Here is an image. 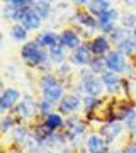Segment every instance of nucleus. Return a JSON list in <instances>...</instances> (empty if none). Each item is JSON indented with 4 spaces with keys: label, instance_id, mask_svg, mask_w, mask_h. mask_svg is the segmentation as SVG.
<instances>
[{
    "label": "nucleus",
    "instance_id": "f257e3e1",
    "mask_svg": "<svg viewBox=\"0 0 136 153\" xmlns=\"http://www.w3.org/2000/svg\"><path fill=\"white\" fill-rule=\"evenodd\" d=\"M21 58L27 66L33 68H46L49 65V55L36 41H27L21 48Z\"/></svg>",
    "mask_w": 136,
    "mask_h": 153
},
{
    "label": "nucleus",
    "instance_id": "f03ea898",
    "mask_svg": "<svg viewBox=\"0 0 136 153\" xmlns=\"http://www.w3.org/2000/svg\"><path fill=\"white\" fill-rule=\"evenodd\" d=\"M39 88H41V95L43 99L53 102V104H60V100L65 97V88L63 83L51 73H44L39 80Z\"/></svg>",
    "mask_w": 136,
    "mask_h": 153
},
{
    "label": "nucleus",
    "instance_id": "7ed1b4c3",
    "mask_svg": "<svg viewBox=\"0 0 136 153\" xmlns=\"http://www.w3.org/2000/svg\"><path fill=\"white\" fill-rule=\"evenodd\" d=\"M16 117L21 121H31L34 119L36 116V111H38V102H34V99L31 95H24V97L19 100V104L16 105Z\"/></svg>",
    "mask_w": 136,
    "mask_h": 153
},
{
    "label": "nucleus",
    "instance_id": "20e7f679",
    "mask_svg": "<svg viewBox=\"0 0 136 153\" xmlns=\"http://www.w3.org/2000/svg\"><path fill=\"white\" fill-rule=\"evenodd\" d=\"M117 21H121V12L116 9V7H112L111 10H107L106 14H102V16L97 19V29L100 31L102 34H111L112 31H114L117 26Z\"/></svg>",
    "mask_w": 136,
    "mask_h": 153
},
{
    "label": "nucleus",
    "instance_id": "39448f33",
    "mask_svg": "<svg viewBox=\"0 0 136 153\" xmlns=\"http://www.w3.org/2000/svg\"><path fill=\"white\" fill-rule=\"evenodd\" d=\"M95 58L92 53V49L88 46V43H83L82 46H78L77 49H73L70 55V63L75 66H80V68H87L92 60Z\"/></svg>",
    "mask_w": 136,
    "mask_h": 153
},
{
    "label": "nucleus",
    "instance_id": "423d86ee",
    "mask_svg": "<svg viewBox=\"0 0 136 153\" xmlns=\"http://www.w3.org/2000/svg\"><path fill=\"white\" fill-rule=\"evenodd\" d=\"M106 60V66H107L109 71H114V73H126L128 71V61H126V56L117 51V49H112L111 53L104 56Z\"/></svg>",
    "mask_w": 136,
    "mask_h": 153
},
{
    "label": "nucleus",
    "instance_id": "0eeeda50",
    "mask_svg": "<svg viewBox=\"0 0 136 153\" xmlns=\"http://www.w3.org/2000/svg\"><path fill=\"white\" fill-rule=\"evenodd\" d=\"M19 100H21V92H19V88L5 87L4 92H2V95H0V111L5 114L7 111L16 109V105L19 104Z\"/></svg>",
    "mask_w": 136,
    "mask_h": 153
},
{
    "label": "nucleus",
    "instance_id": "6e6552de",
    "mask_svg": "<svg viewBox=\"0 0 136 153\" xmlns=\"http://www.w3.org/2000/svg\"><path fill=\"white\" fill-rule=\"evenodd\" d=\"M82 107V97H78L77 94H65V97L60 100L58 104V112L61 116H73L75 111Z\"/></svg>",
    "mask_w": 136,
    "mask_h": 153
},
{
    "label": "nucleus",
    "instance_id": "1a4fd4ad",
    "mask_svg": "<svg viewBox=\"0 0 136 153\" xmlns=\"http://www.w3.org/2000/svg\"><path fill=\"white\" fill-rule=\"evenodd\" d=\"M88 46L92 49L94 56H100V58H104L107 53L112 51V49H111V41H109V38L104 36V34L94 36V38L88 41Z\"/></svg>",
    "mask_w": 136,
    "mask_h": 153
},
{
    "label": "nucleus",
    "instance_id": "9d476101",
    "mask_svg": "<svg viewBox=\"0 0 136 153\" xmlns=\"http://www.w3.org/2000/svg\"><path fill=\"white\" fill-rule=\"evenodd\" d=\"M123 129H124V123H121V121H117V119H111L107 124L102 126L100 134H102L104 140H106V141L111 145L114 140H117V138L121 136Z\"/></svg>",
    "mask_w": 136,
    "mask_h": 153
},
{
    "label": "nucleus",
    "instance_id": "9b49d317",
    "mask_svg": "<svg viewBox=\"0 0 136 153\" xmlns=\"http://www.w3.org/2000/svg\"><path fill=\"white\" fill-rule=\"evenodd\" d=\"M82 83V90H83V94L85 95H88V97H100V94L106 90L104 88V83H102V78L97 75L90 76V78H87V80H83Z\"/></svg>",
    "mask_w": 136,
    "mask_h": 153
},
{
    "label": "nucleus",
    "instance_id": "f8f14e48",
    "mask_svg": "<svg viewBox=\"0 0 136 153\" xmlns=\"http://www.w3.org/2000/svg\"><path fill=\"white\" fill-rule=\"evenodd\" d=\"M60 44L66 51H73L78 46H82L83 41H82L80 34L77 33V31H73V29H65V31L60 33Z\"/></svg>",
    "mask_w": 136,
    "mask_h": 153
},
{
    "label": "nucleus",
    "instance_id": "ddd939ff",
    "mask_svg": "<svg viewBox=\"0 0 136 153\" xmlns=\"http://www.w3.org/2000/svg\"><path fill=\"white\" fill-rule=\"evenodd\" d=\"M85 148L90 153H109V143L104 140L102 134H97V133H92L87 136Z\"/></svg>",
    "mask_w": 136,
    "mask_h": 153
},
{
    "label": "nucleus",
    "instance_id": "4468645a",
    "mask_svg": "<svg viewBox=\"0 0 136 153\" xmlns=\"http://www.w3.org/2000/svg\"><path fill=\"white\" fill-rule=\"evenodd\" d=\"M100 78H102L104 88H106L109 94H117L121 90V87H123V80H121V76L117 75V73H114V71L107 70Z\"/></svg>",
    "mask_w": 136,
    "mask_h": 153
},
{
    "label": "nucleus",
    "instance_id": "2eb2a0df",
    "mask_svg": "<svg viewBox=\"0 0 136 153\" xmlns=\"http://www.w3.org/2000/svg\"><path fill=\"white\" fill-rule=\"evenodd\" d=\"M34 41H36L43 49H51V48H54V46L60 44V34L53 33V31H41V33L36 36Z\"/></svg>",
    "mask_w": 136,
    "mask_h": 153
},
{
    "label": "nucleus",
    "instance_id": "dca6fc26",
    "mask_svg": "<svg viewBox=\"0 0 136 153\" xmlns=\"http://www.w3.org/2000/svg\"><path fill=\"white\" fill-rule=\"evenodd\" d=\"M65 126V119H63V116L60 114V112H51V114L44 116L43 119V128L46 129V131L49 133H58Z\"/></svg>",
    "mask_w": 136,
    "mask_h": 153
},
{
    "label": "nucleus",
    "instance_id": "f3484780",
    "mask_svg": "<svg viewBox=\"0 0 136 153\" xmlns=\"http://www.w3.org/2000/svg\"><path fill=\"white\" fill-rule=\"evenodd\" d=\"M73 21L80 26L82 29H87V31H95L97 29V19L94 16H90L87 10H80L73 16Z\"/></svg>",
    "mask_w": 136,
    "mask_h": 153
},
{
    "label": "nucleus",
    "instance_id": "a211bd4d",
    "mask_svg": "<svg viewBox=\"0 0 136 153\" xmlns=\"http://www.w3.org/2000/svg\"><path fill=\"white\" fill-rule=\"evenodd\" d=\"M22 26H24L27 31H38V29L43 26V17L39 16L38 12L34 10V7H33L31 10L26 12L24 21H22Z\"/></svg>",
    "mask_w": 136,
    "mask_h": 153
},
{
    "label": "nucleus",
    "instance_id": "6ab92c4d",
    "mask_svg": "<svg viewBox=\"0 0 136 153\" xmlns=\"http://www.w3.org/2000/svg\"><path fill=\"white\" fill-rule=\"evenodd\" d=\"M111 9H112V4L106 2V0H92V2L87 4V12L90 16H94L95 19H99L102 14H106Z\"/></svg>",
    "mask_w": 136,
    "mask_h": 153
},
{
    "label": "nucleus",
    "instance_id": "aec40b11",
    "mask_svg": "<svg viewBox=\"0 0 136 153\" xmlns=\"http://www.w3.org/2000/svg\"><path fill=\"white\" fill-rule=\"evenodd\" d=\"M48 55H49V63H54V65L60 66L61 63H65L66 60V49L58 44V46H54V48L48 49Z\"/></svg>",
    "mask_w": 136,
    "mask_h": 153
},
{
    "label": "nucleus",
    "instance_id": "412c9836",
    "mask_svg": "<svg viewBox=\"0 0 136 153\" xmlns=\"http://www.w3.org/2000/svg\"><path fill=\"white\" fill-rule=\"evenodd\" d=\"M27 36H29V31H27L22 24H12V27H10V38H12V41L24 43V41H27Z\"/></svg>",
    "mask_w": 136,
    "mask_h": 153
},
{
    "label": "nucleus",
    "instance_id": "4be33fe9",
    "mask_svg": "<svg viewBox=\"0 0 136 153\" xmlns=\"http://www.w3.org/2000/svg\"><path fill=\"white\" fill-rule=\"evenodd\" d=\"M117 51H121L124 56H135L136 55V39L133 38V36H129V38L124 39V41L117 46Z\"/></svg>",
    "mask_w": 136,
    "mask_h": 153
},
{
    "label": "nucleus",
    "instance_id": "5701e85b",
    "mask_svg": "<svg viewBox=\"0 0 136 153\" xmlns=\"http://www.w3.org/2000/svg\"><path fill=\"white\" fill-rule=\"evenodd\" d=\"M129 36H133L129 31H126V29H123V27H116L112 33L109 34V41H111V44H116V48H117V46H119L124 39L129 38Z\"/></svg>",
    "mask_w": 136,
    "mask_h": 153
},
{
    "label": "nucleus",
    "instance_id": "b1692460",
    "mask_svg": "<svg viewBox=\"0 0 136 153\" xmlns=\"http://www.w3.org/2000/svg\"><path fill=\"white\" fill-rule=\"evenodd\" d=\"M88 68H90V71H92L94 75L97 76H102L106 71H107V66H106V60L104 58H100V56H95L92 60V63L88 65Z\"/></svg>",
    "mask_w": 136,
    "mask_h": 153
},
{
    "label": "nucleus",
    "instance_id": "393cba45",
    "mask_svg": "<svg viewBox=\"0 0 136 153\" xmlns=\"http://www.w3.org/2000/svg\"><path fill=\"white\" fill-rule=\"evenodd\" d=\"M121 27L133 31L136 27V12H123L121 14Z\"/></svg>",
    "mask_w": 136,
    "mask_h": 153
},
{
    "label": "nucleus",
    "instance_id": "a878e982",
    "mask_svg": "<svg viewBox=\"0 0 136 153\" xmlns=\"http://www.w3.org/2000/svg\"><path fill=\"white\" fill-rule=\"evenodd\" d=\"M34 10L38 12L39 16L44 19H48L49 14H51V10H53V7H51V4L49 2H46V0H39V2H34Z\"/></svg>",
    "mask_w": 136,
    "mask_h": 153
},
{
    "label": "nucleus",
    "instance_id": "bb28decb",
    "mask_svg": "<svg viewBox=\"0 0 136 153\" xmlns=\"http://www.w3.org/2000/svg\"><path fill=\"white\" fill-rule=\"evenodd\" d=\"M17 117L16 116H9L5 114L4 117H2V131L4 133H9V131H14L17 128Z\"/></svg>",
    "mask_w": 136,
    "mask_h": 153
},
{
    "label": "nucleus",
    "instance_id": "cd10ccee",
    "mask_svg": "<svg viewBox=\"0 0 136 153\" xmlns=\"http://www.w3.org/2000/svg\"><path fill=\"white\" fill-rule=\"evenodd\" d=\"M99 105H100V99L88 97V95H83V97H82V107H83L85 112H90L92 109H95Z\"/></svg>",
    "mask_w": 136,
    "mask_h": 153
},
{
    "label": "nucleus",
    "instance_id": "c85d7f7f",
    "mask_svg": "<svg viewBox=\"0 0 136 153\" xmlns=\"http://www.w3.org/2000/svg\"><path fill=\"white\" fill-rule=\"evenodd\" d=\"M12 136H14V140H16V141H19V143H26V141H27V138L31 136V133L27 131L24 126H17L16 129L12 131Z\"/></svg>",
    "mask_w": 136,
    "mask_h": 153
},
{
    "label": "nucleus",
    "instance_id": "c756f323",
    "mask_svg": "<svg viewBox=\"0 0 136 153\" xmlns=\"http://www.w3.org/2000/svg\"><path fill=\"white\" fill-rule=\"evenodd\" d=\"M53 105H54L53 102H49V100H46V99L41 97V100L38 102V111L43 116H48V114H51V112H53Z\"/></svg>",
    "mask_w": 136,
    "mask_h": 153
},
{
    "label": "nucleus",
    "instance_id": "7c9ffc66",
    "mask_svg": "<svg viewBox=\"0 0 136 153\" xmlns=\"http://www.w3.org/2000/svg\"><path fill=\"white\" fill-rule=\"evenodd\" d=\"M121 153H136V141L128 143V145L121 150Z\"/></svg>",
    "mask_w": 136,
    "mask_h": 153
},
{
    "label": "nucleus",
    "instance_id": "2f4dec72",
    "mask_svg": "<svg viewBox=\"0 0 136 153\" xmlns=\"http://www.w3.org/2000/svg\"><path fill=\"white\" fill-rule=\"evenodd\" d=\"M131 34H133V38H135V39H136V27H135V29H133V31H131Z\"/></svg>",
    "mask_w": 136,
    "mask_h": 153
},
{
    "label": "nucleus",
    "instance_id": "473e14b6",
    "mask_svg": "<svg viewBox=\"0 0 136 153\" xmlns=\"http://www.w3.org/2000/svg\"><path fill=\"white\" fill-rule=\"evenodd\" d=\"M38 153H53V152H49V150H44L43 152V150H41V152H38Z\"/></svg>",
    "mask_w": 136,
    "mask_h": 153
},
{
    "label": "nucleus",
    "instance_id": "72a5a7b5",
    "mask_svg": "<svg viewBox=\"0 0 136 153\" xmlns=\"http://www.w3.org/2000/svg\"><path fill=\"white\" fill-rule=\"evenodd\" d=\"M80 153H90V152H88L87 148H85V150H82V152H80Z\"/></svg>",
    "mask_w": 136,
    "mask_h": 153
},
{
    "label": "nucleus",
    "instance_id": "f704fd0d",
    "mask_svg": "<svg viewBox=\"0 0 136 153\" xmlns=\"http://www.w3.org/2000/svg\"><path fill=\"white\" fill-rule=\"evenodd\" d=\"M109 153H121V152H109Z\"/></svg>",
    "mask_w": 136,
    "mask_h": 153
}]
</instances>
